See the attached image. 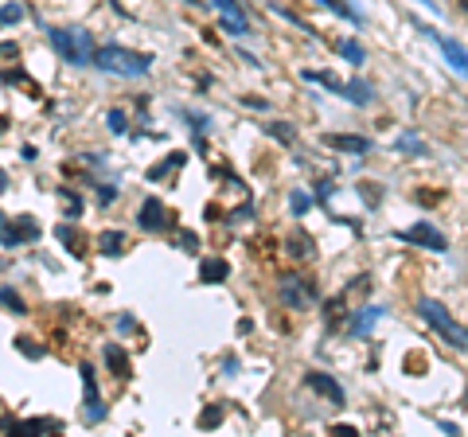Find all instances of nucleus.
Masks as SVG:
<instances>
[{
    "mask_svg": "<svg viewBox=\"0 0 468 437\" xmlns=\"http://www.w3.org/2000/svg\"><path fill=\"white\" fill-rule=\"evenodd\" d=\"M230 278V262L227 258H203L200 262V281H207V285H219V281Z\"/></svg>",
    "mask_w": 468,
    "mask_h": 437,
    "instance_id": "obj_14",
    "label": "nucleus"
},
{
    "mask_svg": "<svg viewBox=\"0 0 468 437\" xmlns=\"http://www.w3.org/2000/svg\"><path fill=\"white\" fill-rule=\"evenodd\" d=\"M394 149L406 152V157H426V141H421L418 133H398V137H394Z\"/></svg>",
    "mask_w": 468,
    "mask_h": 437,
    "instance_id": "obj_16",
    "label": "nucleus"
},
{
    "mask_svg": "<svg viewBox=\"0 0 468 437\" xmlns=\"http://www.w3.org/2000/svg\"><path fill=\"white\" fill-rule=\"evenodd\" d=\"M0 308H4V312H16V317L28 312V308H24V297L16 293V289H0Z\"/></svg>",
    "mask_w": 468,
    "mask_h": 437,
    "instance_id": "obj_25",
    "label": "nucleus"
},
{
    "mask_svg": "<svg viewBox=\"0 0 468 437\" xmlns=\"http://www.w3.org/2000/svg\"><path fill=\"white\" fill-rule=\"evenodd\" d=\"M328 196H336V184H332V180H320V184H316V199H328Z\"/></svg>",
    "mask_w": 468,
    "mask_h": 437,
    "instance_id": "obj_34",
    "label": "nucleus"
},
{
    "mask_svg": "<svg viewBox=\"0 0 468 437\" xmlns=\"http://www.w3.org/2000/svg\"><path fill=\"white\" fill-rule=\"evenodd\" d=\"M223 418H227V410L223 406H207L200 414V429H215V426H223Z\"/></svg>",
    "mask_w": 468,
    "mask_h": 437,
    "instance_id": "obj_27",
    "label": "nucleus"
},
{
    "mask_svg": "<svg viewBox=\"0 0 468 437\" xmlns=\"http://www.w3.org/2000/svg\"><path fill=\"white\" fill-rule=\"evenodd\" d=\"M382 317H387V308H382V305H363V308H355V317H351L348 332H351V336H367V332L379 324Z\"/></svg>",
    "mask_w": 468,
    "mask_h": 437,
    "instance_id": "obj_12",
    "label": "nucleus"
},
{
    "mask_svg": "<svg viewBox=\"0 0 468 437\" xmlns=\"http://www.w3.org/2000/svg\"><path fill=\"white\" fill-rule=\"evenodd\" d=\"M106 363L113 367V375H118V379H129V356H125L118 344H106Z\"/></svg>",
    "mask_w": 468,
    "mask_h": 437,
    "instance_id": "obj_17",
    "label": "nucleus"
},
{
    "mask_svg": "<svg viewBox=\"0 0 468 437\" xmlns=\"http://www.w3.org/2000/svg\"><path fill=\"white\" fill-rule=\"evenodd\" d=\"M16 344H20V351H24L28 359H40V356H43V348H40V344H31V336H20Z\"/></svg>",
    "mask_w": 468,
    "mask_h": 437,
    "instance_id": "obj_31",
    "label": "nucleus"
},
{
    "mask_svg": "<svg viewBox=\"0 0 468 437\" xmlns=\"http://www.w3.org/2000/svg\"><path fill=\"white\" fill-rule=\"evenodd\" d=\"M47 43L55 47L63 63L70 67H86L94 63V40H90L86 28H47Z\"/></svg>",
    "mask_w": 468,
    "mask_h": 437,
    "instance_id": "obj_1",
    "label": "nucleus"
},
{
    "mask_svg": "<svg viewBox=\"0 0 468 437\" xmlns=\"http://www.w3.org/2000/svg\"><path fill=\"white\" fill-rule=\"evenodd\" d=\"M344 98L355 102V106H371V102H375V90H371L363 79H351V82H344Z\"/></svg>",
    "mask_w": 468,
    "mask_h": 437,
    "instance_id": "obj_15",
    "label": "nucleus"
},
{
    "mask_svg": "<svg viewBox=\"0 0 468 437\" xmlns=\"http://www.w3.org/2000/svg\"><path fill=\"white\" fill-rule=\"evenodd\" d=\"M24 20V4H16V0H8L4 8H0V28H12V24Z\"/></svg>",
    "mask_w": 468,
    "mask_h": 437,
    "instance_id": "obj_26",
    "label": "nucleus"
},
{
    "mask_svg": "<svg viewBox=\"0 0 468 437\" xmlns=\"http://www.w3.org/2000/svg\"><path fill=\"white\" fill-rule=\"evenodd\" d=\"M31 239H40V223L31 215H20L8 230L0 227V242H4V246H20V242H31Z\"/></svg>",
    "mask_w": 468,
    "mask_h": 437,
    "instance_id": "obj_11",
    "label": "nucleus"
},
{
    "mask_svg": "<svg viewBox=\"0 0 468 437\" xmlns=\"http://www.w3.org/2000/svg\"><path fill=\"white\" fill-rule=\"evenodd\" d=\"M59 199L67 203V218H79V215H82V199L74 196L70 188H59Z\"/></svg>",
    "mask_w": 468,
    "mask_h": 437,
    "instance_id": "obj_28",
    "label": "nucleus"
},
{
    "mask_svg": "<svg viewBox=\"0 0 468 437\" xmlns=\"http://www.w3.org/2000/svg\"><path fill=\"white\" fill-rule=\"evenodd\" d=\"M359 191L367 196L371 207H379V199H382V188H379V184H359Z\"/></svg>",
    "mask_w": 468,
    "mask_h": 437,
    "instance_id": "obj_32",
    "label": "nucleus"
},
{
    "mask_svg": "<svg viewBox=\"0 0 468 437\" xmlns=\"http://www.w3.org/2000/svg\"><path fill=\"white\" fill-rule=\"evenodd\" d=\"M418 317L426 320V324H433L441 332V340H445L449 348H457V351H465L468 356V328L465 324H457V320L445 312V305L441 301H433V297H421L418 301Z\"/></svg>",
    "mask_w": 468,
    "mask_h": 437,
    "instance_id": "obj_3",
    "label": "nucleus"
},
{
    "mask_svg": "<svg viewBox=\"0 0 468 437\" xmlns=\"http://www.w3.org/2000/svg\"><path fill=\"white\" fill-rule=\"evenodd\" d=\"M289 254H293V258H300V262L316 258V250H312V239L305 235V230H297V235L289 239Z\"/></svg>",
    "mask_w": 468,
    "mask_h": 437,
    "instance_id": "obj_19",
    "label": "nucleus"
},
{
    "mask_svg": "<svg viewBox=\"0 0 468 437\" xmlns=\"http://www.w3.org/2000/svg\"><path fill=\"white\" fill-rule=\"evenodd\" d=\"M320 4H324L328 12H336V16H344V20H351V24H359V28H363V12L351 8L348 0H320Z\"/></svg>",
    "mask_w": 468,
    "mask_h": 437,
    "instance_id": "obj_20",
    "label": "nucleus"
},
{
    "mask_svg": "<svg viewBox=\"0 0 468 437\" xmlns=\"http://www.w3.org/2000/svg\"><path fill=\"white\" fill-rule=\"evenodd\" d=\"M261 129H266L273 141H281V145H293V141H297V129H293L289 121H261Z\"/></svg>",
    "mask_w": 468,
    "mask_h": 437,
    "instance_id": "obj_18",
    "label": "nucleus"
},
{
    "mask_svg": "<svg viewBox=\"0 0 468 437\" xmlns=\"http://www.w3.org/2000/svg\"><path fill=\"white\" fill-rule=\"evenodd\" d=\"M211 4H215V8L223 12V24L219 28L227 31V35H250V20H246V12L239 8V4H234V0H211Z\"/></svg>",
    "mask_w": 468,
    "mask_h": 437,
    "instance_id": "obj_8",
    "label": "nucleus"
},
{
    "mask_svg": "<svg viewBox=\"0 0 468 437\" xmlns=\"http://www.w3.org/2000/svg\"><path fill=\"white\" fill-rule=\"evenodd\" d=\"M465 12H468V0H465Z\"/></svg>",
    "mask_w": 468,
    "mask_h": 437,
    "instance_id": "obj_39",
    "label": "nucleus"
},
{
    "mask_svg": "<svg viewBox=\"0 0 468 437\" xmlns=\"http://www.w3.org/2000/svg\"><path fill=\"white\" fill-rule=\"evenodd\" d=\"M328 434H336V437H351V434H355V426H328Z\"/></svg>",
    "mask_w": 468,
    "mask_h": 437,
    "instance_id": "obj_35",
    "label": "nucleus"
},
{
    "mask_svg": "<svg viewBox=\"0 0 468 437\" xmlns=\"http://www.w3.org/2000/svg\"><path fill=\"white\" fill-rule=\"evenodd\" d=\"M339 55H344L351 67H363V63H367V51H363V43H355V40H339Z\"/></svg>",
    "mask_w": 468,
    "mask_h": 437,
    "instance_id": "obj_23",
    "label": "nucleus"
},
{
    "mask_svg": "<svg viewBox=\"0 0 468 437\" xmlns=\"http://www.w3.org/2000/svg\"><path fill=\"white\" fill-rule=\"evenodd\" d=\"M55 235H59V239L67 242V250H70V254H82V235H74L70 227H59Z\"/></svg>",
    "mask_w": 468,
    "mask_h": 437,
    "instance_id": "obj_30",
    "label": "nucleus"
},
{
    "mask_svg": "<svg viewBox=\"0 0 468 437\" xmlns=\"http://www.w3.org/2000/svg\"><path fill=\"white\" fill-rule=\"evenodd\" d=\"M4 188H8V172L0 168V191H4Z\"/></svg>",
    "mask_w": 468,
    "mask_h": 437,
    "instance_id": "obj_37",
    "label": "nucleus"
},
{
    "mask_svg": "<svg viewBox=\"0 0 468 437\" xmlns=\"http://www.w3.org/2000/svg\"><path fill=\"white\" fill-rule=\"evenodd\" d=\"M320 145H324V149H336V152H351V157L371 152V141L359 137V133H324V137H320Z\"/></svg>",
    "mask_w": 468,
    "mask_h": 437,
    "instance_id": "obj_10",
    "label": "nucleus"
},
{
    "mask_svg": "<svg viewBox=\"0 0 468 437\" xmlns=\"http://www.w3.org/2000/svg\"><path fill=\"white\" fill-rule=\"evenodd\" d=\"M0 133H4V121H0Z\"/></svg>",
    "mask_w": 468,
    "mask_h": 437,
    "instance_id": "obj_38",
    "label": "nucleus"
},
{
    "mask_svg": "<svg viewBox=\"0 0 468 437\" xmlns=\"http://www.w3.org/2000/svg\"><path fill=\"white\" fill-rule=\"evenodd\" d=\"M106 121H110L113 133H125V113H121V109H110V113H106Z\"/></svg>",
    "mask_w": 468,
    "mask_h": 437,
    "instance_id": "obj_33",
    "label": "nucleus"
},
{
    "mask_svg": "<svg viewBox=\"0 0 468 437\" xmlns=\"http://www.w3.org/2000/svg\"><path fill=\"white\" fill-rule=\"evenodd\" d=\"M309 207H312L309 191H293V196H289V211H293V215H309Z\"/></svg>",
    "mask_w": 468,
    "mask_h": 437,
    "instance_id": "obj_29",
    "label": "nucleus"
},
{
    "mask_svg": "<svg viewBox=\"0 0 468 437\" xmlns=\"http://www.w3.org/2000/svg\"><path fill=\"white\" fill-rule=\"evenodd\" d=\"M179 164H184V152H176V157H164V160H160V164H156V168H149V180H152V184H156V180L172 176V172H176Z\"/></svg>",
    "mask_w": 468,
    "mask_h": 437,
    "instance_id": "obj_24",
    "label": "nucleus"
},
{
    "mask_svg": "<svg viewBox=\"0 0 468 437\" xmlns=\"http://www.w3.org/2000/svg\"><path fill=\"white\" fill-rule=\"evenodd\" d=\"M98 250L118 258L121 250H125V235H121V230H106V235H98Z\"/></svg>",
    "mask_w": 468,
    "mask_h": 437,
    "instance_id": "obj_22",
    "label": "nucleus"
},
{
    "mask_svg": "<svg viewBox=\"0 0 468 437\" xmlns=\"http://www.w3.org/2000/svg\"><path fill=\"white\" fill-rule=\"evenodd\" d=\"M300 79H305V82H320V86H328L332 94H344V82H339L332 70H305Z\"/></svg>",
    "mask_w": 468,
    "mask_h": 437,
    "instance_id": "obj_21",
    "label": "nucleus"
},
{
    "mask_svg": "<svg viewBox=\"0 0 468 437\" xmlns=\"http://www.w3.org/2000/svg\"><path fill=\"white\" fill-rule=\"evenodd\" d=\"M82 387H86V418L90 422H102V418H106V406H102L98 383H94V371L90 367H82Z\"/></svg>",
    "mask_w": 468,
    "mask_h": 437,
    "instance_id": "obj_13",
    "label": "nucleus"
},
{
    "mask_svg": "<svg viewBox=\"0 0 468 437\" xmlns=\"http://www.w3.org/2000/svg\"><path fill=\"white\" fill-rule=\"evenodd\" d=\"M414 28H418L421 35H426V40H433V43H437V47L445 51V63H449V67L457 70V74H465V79H468V51L460 47L457 40H445V35H437V31L429 28V24H418V20H414Z\"/></svg>",
    "mask_w": 468,
    "mask_h": 437,
    "instance_id": "obj_5",
    "label": "nucleus"
},
{
    "mask_svg": "<svg viewBox=\"0 0 468 437\" xmlns=\"http://www.w3.org/2000/svg\"><path fill=\"white\" fill-rule=\"evenodd\" d=\"M305 387L316 390V395H324L332 406H348V395H344V387H339L332 375H324V371H309V375H305Z\"/></svg>",
    "mask_w": 468,
    "mask_h": 437,
    "instance_id": "obj_9",
    "label": "nucleus"
},
{
    "mask_svg": "<svg viewBox=\"0 0 468 437\" xmlns=\"http://www.w3.org/2000/svg\"><path fill=\"white\" fill-rule=\"evenodd\" d=\"M110 199H118V188H113V184L110 188H102V203H110Z\"/></svg>",
    "mask_w": 468,
    "mask_h": 437,
    "instance_id": "obj_36",
    "label": "nucleus"
},
{
    "mask_svg": "<svg viewBox=\"0 0 468 437\" xmlns=\"http://www.w3.org/2000/svg\"><path fill=\"white\" fill-rule=\"evenodd\" d=\"M0 223H4V215H0Z\"/></svg>",
    "mask_w": 468,
    "mask_h": 437,
    "instance_id": "obj_40",
    "label": "nucleus"
},
{
    "mask_svg": "<svg viewBox=\"0 0 468 437\" xmlns=\"http://www.w3.org/2000/svg\"><path fill=\"white\" fill-rule=\"evenodd\" d=\"M94 63H98L106 74H125V79H137V74H149L152 70V55H140L129 51L121 43H106V47L94 51Z\"/></svg>",
    "mask_w": 468,
    "mask_h": 437,
    "instance_id": "obj_2",
    "label": "nucleus"
},
{
    "mask_svg": "<svg viewBox=\"0 0 468 437\" xmlns=\"http://www.w3.org/2000/svg\"><path fill=\"white\" fill-rule=\"evenodd\" d=\"M281 301L289 308H309L312 301H316V289H312L305 278H297V273H285V278H281Z\"/></svg>",
    "mask_w": 468,
    "mask_h": 437,
    "instance_id": "obj_6",
    "label": "nucleus"
},
{
    "mask_svg": "<svg viewBox=\"0 0 468 437\" xmlns=\"http://www.w3.org/2000/svg\"><path fill=\"white\" fill-rule=\"evenodd\" d=\"M137 223H140V230H149V235H160V230H168V207H164V199H156V196H149L145 203H140V211H137Z\"/></svg>",
    "mask_w": 468,
    "mask_h": 437,
    "instance_id": "obj_7",
    "label": "nucleus"
},
{
    "mask_svg": "<svg viewBox=\"0 0 468 437\" xmlns=\"http://www.w3.org/2000/svg\"><path fill=\"white\" fill-rule=\"evenodd\" d=\"M394 239H398V242H414V246H426V250H437V254H445V250H449V239L433 227V223H414V227L398 230Z\"/></svg>",
    "mask_w": 468,
    "mask_h": 437,
    "instance_id": "obj_4",
    "label": "nucleus"
}]
</instances>
